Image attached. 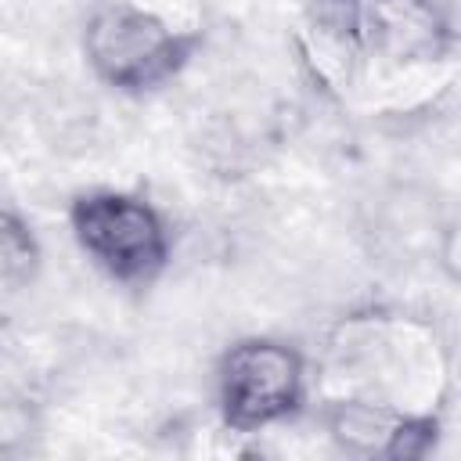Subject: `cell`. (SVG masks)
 <instances>
[{
    "instance_id": "1",
    "label": "cell",
    "mask_w": 461,
    "mask_h": 461,
    "mask_svg": "<svg viewBox=\"0 0 461 461\" xmlns=\"http://www.w3.org/2000/svg\"><path fill=\"white\" fill-rule=\"evenodd\" d=\"M313 36L321 72L357 94L418 86L457 47L447 0H317Z\"/></svg>"
},
{
    "instance_id": "2",
    "label": "cell",
    "mask_w": 461,
    "mask_h": 461,
    "mask_svg": "<svg viewBox=\"0 0 461 461\" xmlns=\"http://www.w3.org/2000/svg\"><path fill=\"white\" fill-rule=\"evenodd\" d=\"M447 393L439 335L407 313L364 310L339 321L321 357L324 403H364L407 418H436Z\"/></svg>"
},
{
    "instance_id": "3",
    "label": "cell",
    "mask_w": 461,
    "mask_h": 461,
    "mask_svg": "<svg viewBox=\"0 0 461 461\" xmlns=\"http://www.w3.org/2000/svg\"><path fill=\"white\" fill-rule=\"evenodd\" d=\"M198 43L191 0H94L83 47L94 72L119 90L173 79Z\"/></svg>"
},
{
    "instance_id": "4",
    "label": "cell",
    "mask_w": 461,
    "mask_h": 461,
    "mask_svg": "<svg viewBox=\"0 0 461 461\" xmlns=\"http://www.w3.org/2000/svg\"><path fill=\"white\" fill-rule=\"evenodd\" d=\"M68 223L79 249L122 285H148L169 259L166 223L137 194L86 191L72 202Z\"/></svg>"
},
{
    "instance_id": "5",
    "label": "cell",
    "mask_w": 461,
    "mask_h": 461,
    "mask_svg": "<svg viewBox=\"0 0 461 461\" xmlns=\"http://www.w3.org/2000/svg\"><path fill=\"white\" fill-rule=\"evenodd\" d=\"M216 396L223 425L234 432H256L292 418L306 396L303 357L274 339H245L220 360Z\"/></svg>"
},
{
    "instance_id": "6",
    "label": "cell",
    "mask_w": 461,
    "mask_h": 461,
    "mask_svg": "<svg viewBox=\"0 0 461 461\" xmlns=\"http://www.w3.org/2000/svg\"><path fill=\"white\" fill-rule=\"evenodd\" d=\"M331 439L360 457H421L436 443V418L389 414L364 403H324Z\"/></svg>"
},
{
    "instance_id": "7",
    "label": "cell",
    "mask_w": 461,
    "mask_h": 461,
    "mask_svg": "<svg viewBox=\"0 0 461 461\" xmlns=\"http://www.w3.org/2000/svg\"><path fill=\"white\" fill-rule=\"evenodd\" d=\"M0 259H4V281L14 288L22 281L32 277L36 263H40V249H36V238L29 234V227L7 209L4 212V223H0Z\"/></svg>"
}]
</instances>
